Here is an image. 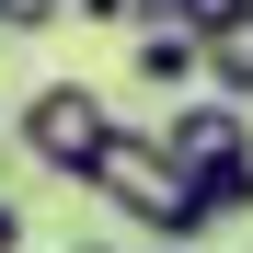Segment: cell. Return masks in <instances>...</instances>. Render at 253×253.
Returning a JSON list of instances; mask_svg holds the SVG:
<instances>
[{"label": "cell", "instance_id": "9", "mask_svg": "<svg viewBox=\"0 0 253 253\" xmlns=\"http://www.w3.org/2000/svg\"><path fill=\"white\" fill-rule=\"evenodd\" d=\"M58 253H115V242H58Z\"/></svg>", "mask_w": 253, "mask_h": 253}, {"label": "cell", "instance_id": "7", "mask_svg": "<svg viewBox=\"0 0 253 253\" xmlns=\"http://www.w3.org/2000/svg\"><path fill=\"white\" fill-rule=\"evenodd\" d=\"M69 23H138V0H69Z\"/></svg>", "mask_w": 253, "mask_h": 253}, {"label": "cell", "instance_id": "10", "mask_svg": "<svg viewBox=\"0 0 253 253\" xmlns=\"http://www.w3.org/2000/svg\"><path fill=\"white\" fill-rule=\"evenodd\" d=\"M161 253H184V242H161Z\"/></svg>", "mask_w": 253, "mask_h": 253}, {"label": "cell", "instance_id": "3", "mask_svg": "<svg viewBox=\"0 0 253 253\" xmlns=\"http://www.w3.org/2000/svg\"><path fill=\"white\" fill-rule=\"evenodd\" d=\"M161 138H173V161L207 184V173H230V161H253V115H242V92H184L161 115Z\"/></svg>", "mask_w": 253, "mask_h": 253}, {"label": "cell", "instance_id": "5", "mask_svg": "<svg viewBox=\"0 0 253 253\" xmlns=\"http://www.w3.org/2000/svg\"><path fill=\"white\" fill-rule=\"evenodd\" d=\"M138 81H150V92L207 81V35H138Z\"/></svg>", "mask_w": 253, "mask_h": 253}, {"label": "cell", "instance_id": "2", "mask_svg": "<svg viewBox=\"0 0 253 253\" xmlns=\"http://www.w3.org/2000/svg\"><path fill=\"white\" fill-rule=\"evenodd\" d=\"M12 138H23V161H46V173H92V150L115 138V115H104V92L92 81H35L23 92V115H12Z\"/></svg>", "mask_w": 253, "mask_h": 253}, {"label": "cell", "instance_id": "1", "mask_svg": "<svg viewBox=\"0 0 253 253\" xmlns=\"http://www.w3.org/2000/svg\"><path fill=\"white\" fill-rule=\"evenodd\" d=\"M81 184H92L115 219H138L150 242H196V230H219V219H207V184L173 161L161 126H115V138L92 150V173H81Z\"/></svg>", "mask_w": 253, "mask_h": 253}, {"label": "cell", "instance_id": "8", "mask_svg": "<svg viewBox=\"0 0 253 253\" xmlns=\"http://www.w3.org/2000/svg\"><path fill=\"white\" fill-rule=\"evenodd\" d=\"M0 253H23V207L12 196H0Z\"/></svg>", "mask_w": 253, "mask_h": 253}, {"label": "cell", "instance_id": "4", "mask_svg": "<svg viewBox=\"0 0 253 253\" xmlns=\"http://www.w3.org/2000/svg\"><path fill=\"white\" fill-rule=\"evenodd\" d=\"M207 92H242V104H253V0L207 23Z\"/></svg>", "mask_w": 253, "mask_h": 253}, {"label": "cell", "instance_id": "6", "mask_svg": "<svg viewBox=\"0 0 253 253\" xmlns=\"http://www.w3.org/2000/svg\"><path fill=\"white\" fill-rule=\"evenodd\" d=\"M69 0H0V35H58Z\"/></svg>", "mask_w": 253, "mask_h": 253}]
</instances>
